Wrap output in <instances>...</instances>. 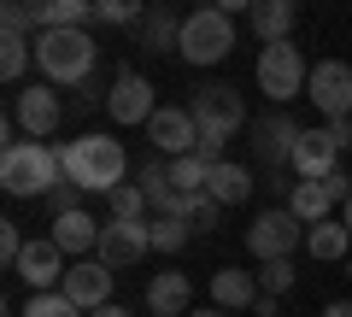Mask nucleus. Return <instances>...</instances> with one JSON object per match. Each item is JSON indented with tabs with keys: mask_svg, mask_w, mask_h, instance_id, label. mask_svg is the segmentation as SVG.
Here are the masks:
<instances>
[{
	"mask_svg": "<svg viewBox=\"0 0 352 317\" xmlns=\"http://www.w3.org/2000/svg\"><path fill=\"white\" fill-rule=\"evenodd\" d=\"M59 159H65V182H76L82 194H106L112 200L129 182V153L118 135H76L59 147Z\"/></svg>",
	"mask_w": 352,
	"mask_h": 317,
	"instance_id": "nucleus-1",
	"label": "nucleus"
},
{
	"mask_svg": "<svg viewBox=\"0 0 352 317\" xmlns=\"http://www.w3.org/2000/svg\"><path fill=\"white\" fill-rule=\"evenodd\" d=\"M65 182V159L53 141H6L0 153V188L18 200H47Z\"/></svg>",
	"mask_w": 352,
	"mask_h": 317,
	"instance_id": "nucleus-2",
	"label": "nucleus"
},
{
	"mask_svg": "<svg viewBox=\"0 0 352 317\" xmlns=\"http://www.w3.org/2000/svg\"><path fill=\"white\" fill-rule=\"evenodd\" d=\"M94 59H100V47L88 30H41L36 36V71L53 89H88Z\"/></svg>",
	"mask_w": 352,
	"mask_h": 317,
	"instance_id": "nucleus-3",
	"label": "nucleus"
},
{
	"mask_svg": "<svg viewBox=\"0 0 352 317\" xmlns=\"http://www.w3.org/2000/svg\"><path fill=\"white\" fill-rule=\"evenodd\" d=\"M194 124H200V153H212V159H223V141L241 135V129H252L247 118V100H241V89H229V83H212V89H200L188 100Z\"/></svg>",
	"mask_w": 352,
	"mask_h": 317,
	"instance_id": "nucleus-4",
	"label": "nucleus"
},
{
	"mask_svg": "<svg viewBox=\"0 0 352 317\" xmlns=\"http://www.w3.org/2000/svg\"><path fill=\"white\" fill-rule=\"evenodd\" d=\"M235 36H241V30H235V18H229L223 6H200V12L182 18V47H176V53L206 71V65H223L229 53H235Z\"/></svg>",
	"mask_w": 352,
	"mask_h": 317,
	"instance_id": "nucleus-5",
	"label": "nucleus"
},
{
	"mask_svg": "<svg viewBox=\"0 0 352 317\" xmlns=\"http://www.w3.org/2000/svg\"><path fill=\"white\" fill-rule=\"evenodd\" d=\"M352 141H346V129L340 124H305V135H300V147H294V177L300 182H323V177H335L340 171V153H346Z\"/></svg>",
	"mask_w": 352,
	"mask_h": 317,
	"instance_id": "nucleus-6",
	"label": "nucleus"
},
{
	"mask_svg": "<svg viewBox=\"0 0 352 317\" xmlns=\"http://www.w3.org/2000/svg\"><path fill=\"white\" fill-rule=\"evenodd\" d=\"M294 247H305V223L288 212V206H270V212H258L247 223V253L258 259V265H276V259H288Z\"/></svg>",
	"mask_w": 352,
	"mask_h": 317,
	"instance_id": "nucleus-7",
	"label": "nucleus"
},
{
	"mask_svg": "<svg viewBox=\"0 0 352 317\" xmlns=\"http://www.w3.org/2000/svg\"><path fill=\"white\" fill-rule=\"evenodd\" d=\"M252 76H258V89L282 106V100H294V94L311 83V65H305V53L294 47V41H282V47H264V53H258Z\"/></svg>",
	"mask_w": 352,
	"mask_h": 317,
	"instance_id": "nucleus-8",
	"label": "nucleus"
},
{
	"mask_svg": "<svg viewBox=\"0 0 352 317\" xmlns=\"http://www.w3.org/2000/svg\"><path fill=\"white\" fill-rule=\"evenodd\" d=\"M305 94H311V106L329 118V124H346L352 118V65L346 59H317Z\"/></svg>",
	"mask_w": 352,
	"mask_h": 317,
	"instance_id": "nucleus-9",
	"label": "nucleus"
},
{
	"mask_svg": "<svg viewBox=\"0 0 352 317\" xmlns=\"http://www.w3.org/2000/svg\"><path fill=\"white\" fill-rule=\"evenodd\" d=\"M65 106H59V89L53 83H30V89H18L12 100V129H24V141H47L53 129H59Z\"/></svg>",
	"mask_w": 352,
	"mask_h": 317,
	"instance_id": "nucleus-10",
	"label": "nucleus"
},
{
	"mask_svg": "<svg viewBox=\"0 0 352 317\" xmlns=\"http://www.w3.org/2000/svg\"><path fill=\"white\" fill-rule=\"evenodd\" d=\"M153 223V217H147ZM147 223H129V217H106V229H100V265L106 270H129V265H141V259L153 253V229Z\"/></svg>",
	"mask_w": 352,
	"mask_h": 317,
	"instance_id": "nucleus-11",
	"label": "nucleus"
},
{
	"mask_svg": "<svg viewBox=\"0 0 352 317\" xmlns=\"http://www.w3.org/2000/svg\"><path fill=\"white\" fill-rule=\"evenodd\" d=\"M247 135H252V153H258V165L282 171V165H294V147H300L305 124H294L288 112H264V118H252Z\"/></svg>",
	"mask_w": 352,
	"mask_h": 317,
	"instance_id": "nucleus-12",
	"label": "nucleus"
},
{
	"mask_svg": "<svg viewBox=\"0 0 352 317\" xmlns=\"http://www.w3.org/2000/svg\"><path fill=\"white\" fill-rule=\"evenodd\" d=\"M112 276H118V270H106L100 259H76V265L65 270L59 294L76 305V311H88V317H94V311H106V305H112Z\"/></svg>",
	"mask_w": 352,
	"mask_h": 317,
	"instance_id": "nucleus-13",
	"label": "nucleus"
},
{
	"mask_svg": "<svg viewBox=\"0 0 352 317\" xmlns=\"http://www.w3.org/2000/svg\"><path fill=\"white\" fill-rule=\"evenodd\" d=\"M106 112H112V124H153V112H159L153 83L124 65V71L112 76V89H106Z\"/></svg>",
	"mask_w": 352,
	"mask_h": 317,
	"instance_id": "nucleus-14",
	"label": "nucleus"
},
{
	"mask_svg": "<svg viewBox=\"0 0 352 317\" xmlns=\"http://www.w3.org/2000/svg\"><path fill=\"white\" fill-rule=\"evenodd\" d=\"M147 141L159 153H170V159H188V153H200V124H194L188 106H159L147 124Z\"/></svg>",
	"mask_w": 352,
	"mask_h": 317,
	"instance_id": "nucleus-15",
	"label": "nucleus"
},
{
	"mask_svg": "<svg viewBox=\"0 0 352 317\" xmlns=\"http://www.w3.org/2000/svg\"><path fill=\"white\" fill-rule=\"evenodd\" d=\"M65 253H59V241L53 235H41V241H30L24 247V259H18V276L30 282V294H59V282H65Z\"/></svg>",
	"mask_w": 352,
	"mask_h": 317,
	"instance_id": "nucleus-16",
	"label": "nucleus"
},
{
	"mask_svg": "<svg viewBox=\"0 0 352 317\" xmlns=\"http://www.w3.org/2000/svg\"><path fill=\"white\" fill-rule=\"evenodd\" d=\"M135 182H141V194H147L153 217H182V194H176L170 165H164V159H141V165H135Z\"/></svg>",
	"mask_w": 352,
	"mask_h": 317,
	"instance_id": "nucleus-17",
	"label": "nucleus"
},
{
	"mask_svg": "<svg viewBox=\"0 0 352 317\" xmlns=\"http://www.w3.org/2000/svg\"><path fill=\"white\" fill-rule=\"evenodd\" d=\"M100 229L106 223H94L88 212H65V217H53V241H59L65 259H94L100 253Z\"/></svg>",
	"mask_w": 352,
	"mask_h": 317,
	"instance_id": "nucleus-18",
	"label": "nucleus"
},
{
	"mask_svg": "<svg viewBox=\"0 0 352 317\" xmlns=\"http://www.w3.org/2000/svg\"><path fill=\"white\" fill-rule=\"evenodd\" d=\"M194 305V282L182 276V270H159V276L147 282V311L153 317H176Z\"/></svg>",
	"mask_w": 352,
	"mask_h": 317,
	"instance_id": "nucleus-19",
	"label": "nucleus"
},
{
	"mask_svg": "<svg viewBox=\"0 0 352 317\" xmlns=\"http://www.w3.org/2000/svg\"><path fill=\"white\" fill-rule=\"evenodd\" d=\"M294 6L288 0H258V6H252L247 12V24H252V36L264 41V47H282V41H288V30H294Z\"/></svg>",
	"mask_w": 352,
	"mask_h": 317,
	"instance_id": "nucleus-20",
	"label": "nucleus"
},
{
	"mask_svg": "<svg viewBox=\"0 0 352 317\" xmlns=\"http://www.w3.org/2000/svg\"><path fill=\"white\" fill-rule=\"evenodd\" d=\"M212 300L223 305V311H252V305H258V276H247V270H217Z\"/></svg>",
	"mask_w": 352,
	"mask_h": 317,
	"instance_id": "nucleus-21",
	"label": "nucleus"
},
{
	"mask_svg": "<svg viewBox=\"0 0 352 317\" xmlns=\"http://www.w3.org/2000/svg\"><path fill=\"white\" fill-rule=\"evenodd\" d=\"M206 194H212L217 206L252 200V171H247V165H229V159H217V171H212V182H206Z\"/></svg>",
	"mask_w": 352,
	"mask_h": 317,
	"instance_id": "nucleus-22",
	"label": "nucleus"
},
{
	"mask_svg": "<svg viewBox=\"0 0 352 317\" xmlns=\"http://www.w3.org/2000/svg\"><path fill=\"white\" fill-rule=\"evenodd\" d=\"M141 47H153V53H176V47H182V18H176L170 6H153V12L141 18Z\"/></svg>",
	"mask_w": 352,
	"mask_h": 317,
	"instance_id": "nucleus-23",
	"label": "nucleus"
},
{
	"mask_svg": "<svg viewBox=\"0 0 352 317\" xmlns=\"http://www.w3.org/2000/svg\"><path fill=\"white\" fill-rule=\"evenodd\" d=\"M288 212L300 217V223H329V212H335V200H329V188L323 182H294V194H288Z\"/></svg>",
	"mask_w": 352,
	"mask_h": 317,
	"instance_id": "nucleus-24",
	"label": "nucleus"
},
{
	"mask_svg": "<svg viewBox=\"0 0 352 317\" xmlns=\"http://www.w3.org/2000/svg\"><path fill=\"white\" fill-rule=\"evenodd\" d=\"M305 253H311V259H346V253H352V229L340 223V217L305 229Z\"/></svg>",
	"mask_w": 352,
	"mask_h": 317,
	"instance_id": "nucleus-25",
	"label": "nucleus"
},
{
	"mask_svg": "<svg viewBox=\"0 0 352 317\" xmlns=\"http://www.w3.org/2000/svg\"><path fill=\"white\" fill-rule=\"evenodd\" d=\"M88 18H94L88 0H41V6H36V24L41 30H82Z\"/></svg>",
	"mask_w": 352,
	"mask_h": 317,
	"instance_id": "nucleus-26",
	"label": "nucleus"
},
{
	"mask_svg": "<svg viewBox=\"0 0 352 317\" xmlns=\"http://www.w3.org/2000/svg\"><path fill=\"white\" fill-rule=\"evenodd\" d=\"M212 171H217L212 153H188V159H170V182H176V194H206Z\"/></svg>",
	"mask_w": 352,
	"mask_h": 317,
	"instance_id": "nucleus-27",
	"label": "nucleus"
},
{
	"mask_svg": "<svg viewBox=\"0 0 352 317\" xmlns=\"http://www.w3.org/2000/svg\"><path fill=\"white\" fill-rule=\"evenodd\" d=\"M153 253H182L188 247V235H194V223L188 217H153Z\"/></svg>",
	"mask_w": 352,
	"mask_h": 317,
	"instance_id": "nucleus-28",
	"label": "nucleus"
},
{
	"mask_svg": "<svg viewBox=\"0 0 352 317\" xmlns=\"http://www.w3.org/2000/svg\"><path fill=\"white\" fill-rule=\"evenodd\" d=\"M182 217L194 223V235H206V229L223 223V206H217L212 194H182Z\"/></svg>",
	"mask_w": 352,
	"mask_h": 317,
	"instance_id": "nucleus-29",
	"label": "nucleus"
},
{
	"mask_svg": "<svg viewBox=\"0 0 352 317\" xmlns=\"http://www.w3.org/2000/svg\"><path fill=\"white\" fill-rule=\"evenodd\" d=\"M147 194H141V182H124V188L112 194V217H129V223H147Z\"/></svg>",
	"mask_w": 352,
	"mask_h": 317,
	"instance_id": "nucleus-30",
	"label": "nucleus"
},
{
	"mask_svg": "<svg viewBox=\"0 0 352 317\" xmlns=\"http://www.w3.org/2000/svg\"><path fill=\"white\" fill-rule=\"evenodd\" d=\"M24 71H30V47H24V36H0V76H6V83H18Z\"/></svg>",
	"mask_w": 352,
	"mask_h": 317,
	"instance_id": "nucleus-31",
	"label": "nucleus"
},
{
	"mask_svg": "<svg viewBox=\"0 0 352 317\" xmlns=\"http://www.w3.org/2000/svg\"><path fill=\"white\" fill-rule=\"evenodd\" d=\"M288 288H294V265H288V259H276V265H258V294L282 300Z\"/></svg>",
	"mask_w": 352,
	"mask_h": 317,
	"instance_id": "nucleus-32",
	"label": "nucleus"
},
{
	"mask_svg": "<svg viewBox=\"0 0 352 317\" xmlns=\"http://www.w3.org/2000/svg\"><path fill=\"white\" fill-rule=\"evenodd\" d=\"M30 24H36V6H24V0H6L0 6V36H30Z\"/></svg>",
	"mask_w": 352,
	"mask_h": 317,
	"instance_id": "nucleus-33",
	"label": "nucleus"
},
{
	"mask_svg": "<svg viewBox=\"0 0 352 317\" xmlns=\"http://www.w3.org/2000/svg\"><path fill=\"white\" fill-rule=\"evenodd\" d=\"M18 317H82V311H76L65 294H30V305H24Z\"/></svg>",
	"mask_w": 352,
	"mask_h": 317,
	"instance_id": "nucleus-34",
	"label": "nucleus"
},
{
	"mask_svg": "<svg viewBox=\"0 0 352 317\" xmlns=\"http://www.w3.org/2000/svg\"><path fill=\"white\" fill-rule=\"evenodd\" d=\"M94 18H100V24H141V6L135 0H100V6H94Z\"/></svg>",
	"mask_w": 352,
	"mask_h": 317,
	"instance_id": "nucleus-35",
	"label": "nucleus"
},
{
	"mask_svg": "<svg viewBox=\"0 0 352 317\" xmlns=\"http://www.w3.org/2000/svg\"><path fill=\"white\" fill-rule=\"evenodd\" d=\"M47 212H53V217H65V212H82V188H76V182H59V188L47 194Z\"/></svg>",
	"mask_w": 352,
	"mask_h": 317,
	"instance_id": "nucleus-36",
	"label": "nucleus"
},
{
	"mask_svg": "<svg viewBox=\"0 0 352 317\" xmlns=\"http://www.w3.org/2000/svg\"><path fill=\"white\" fill-rule=\"evenodd\" d=\"M323 188H329V200H335V206H346V200H352V177H346V171L323 177Z\"/></svg>",
	"mask_w": 352,
	"mask_h": 317,
	"instance_id": "nucleus-37",
	"label": "nucleus"
},
{
	"mask_svg": "<svg viewBox=\"0 0 352 317\" xmlns=\"http://www.w3.org/2000/svg\"><path fill=\"white\" fill-rule=\"evenodd\" d=\"M323 317H352V300H335V305H323Z\"/></svg>",
	"mask_w": 352,
	"mask_h": 317,
	"instance_id": "nucleus-38",
	"label": "nucleus"
},
{
	"mask_svg": "<svg viewBox=\"0 0 352 317\" xmlns=\"http://www.w3.org/2000/svg\"><path fill=\"white\" fill-rule=\"evenodd\" d=\"M94 317H129V311H124V305H106V311H94Z\"/></svg>",
	"mask_w": 352,
	"mask_h": 317,
	"instance_id": "nucleus-39",
	"label": "nucleus"
},
{
	"mask_svg": "<svg viewBox=\"0 0 352 317\" xmlns=\"http://www.w3.org/2000/svg\"><path fill=\"white\" fill-rule=\"evenodd\" d=\"M188 317H229V311H223V305H212V311H188Z\"/></svg>",
	"mask_w": 352,
	"mask_h": 317,
	"instance_id": "nucleus-40",
	"label": "nucleus"
},
{
	"mask_svg": "<svg viewBox=\"0 0 352 317\" xmlns=\"http://www.w3.org/2000/svg\"><path fill=\"white\" fill-rule=\"evenodd\" d=\"M340 223H346V229H352V200H346V206H340Z\"/></svg>",
	"mask_w": 352,
	"mask_h": 317,
	"instance_id": "nucleus-41",
	"label": "nucleus"
},
{
	"mask_svg": "<svg viewBox=\"0 0 352 317\" xmlns=\"http://www.w3.org/2000/svg\"><path fill=\"white\" fill-rule=\"evenodd\" d=\"M340 129H346V141H352V118H346V124H340Z\"/></svg>",
	"mask_w": 352,
	"mask_h": 317,
	"instance_id": "nucleus-42",
	"label": "nucleus"
},
{
	"mask_svg": "<svg viewBox=\"0 0 352 317\" xmlns=\"http://www.w3.org/2000/svg\"><path fill=\"white\" fill-rule=\"evenodd\" d=\"M346 282H352V259H346Z\"/></svg>",
	"mask_w": 352,
	"mask_h": 317,
	"instance_id": "nucleus-43",
	"label": "nucleus"
}]
</instances>
